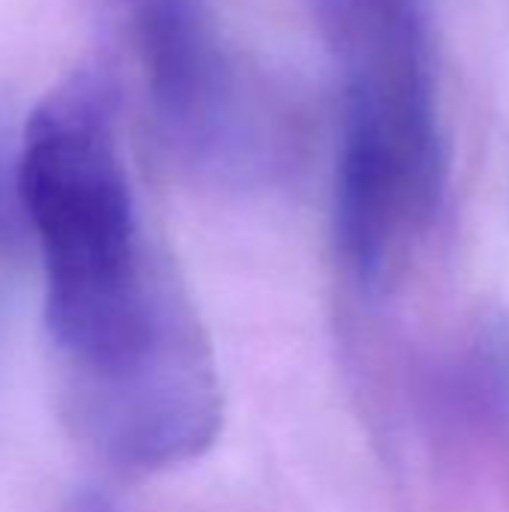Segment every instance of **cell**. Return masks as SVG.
Wrapping results in <instances>:
<instances>
[{"mask_svg": "<svg viewBox=\"0 0 509 512\" xmlns=\"http://www.w3.org/2000/svg\"><path fill=\"white\" fill-rule=\"evenodd\" d=\"M15 201L42 255L60 402L147 375L198 330L147 261L129 174L96 96L66 90L30 114Z\"/></svg>", "mask_w": 509, "mask_h": 512, "instance_id": "cell-1", "label": "cell"}, {"mask_svg": "<svg viewBox=\"0 0 509 512\" xmlns=\"http://www.w3.org/2000/svg\"><path fill=\"white\" fill-rule=\"evenodd\" d=\"M303 3L339 69V126L423 159H447L429 0Z\"/></svg>", "mask_w": 509, "mask_h": 512, "instance_id": "cell-2", "label": "cell"}, {"mask_svg": "<svg viewBox=\"0 0 509 512\" xmlns=\"http://www.w3.org/2000/svg\"><path fill=\"white\" fill-rule=\"evenodd\" d=\"M138 33L171 135L195 156L222 153L234 132V75L204 0H138Z\"/></svg>", "mask_w": 509, "mask_h": 512, "instance_id": "cell-3", "label": "cell"}, {"mask_svg": "<svg viewBox=\"0 0 509 512\" xmlns=\"http://www.w3.org/2000/svg\"><path fill=\"white\" fill-rule=\"evenodd\" d=\"M66 512H123L108 495L96 492V489H81L69 498Z\"/></svg>", "mask_w": 509, "mask_h": 512, "instance_id": "cell-4", "label": "cell"}]
</instances>
